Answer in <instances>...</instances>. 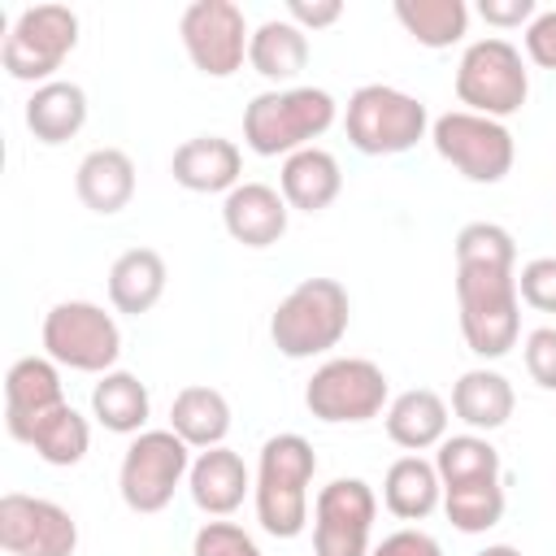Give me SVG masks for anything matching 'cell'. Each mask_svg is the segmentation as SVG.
<instances>
[{"label": "cell", "mask_w": 556, "mask_h": 556, "mask_svg": "<svg viewBox=\"0 0 556 556\" xmlns=\"http://www.w3.org/2000/svg\"><path fill=\"white\" fill-rule=\"evenodd\" d=\"M278 191L287 200V208H300V213H321L339 200L343 191V169L334 161V152L326 148H300L282 161L278 169Z\"/></svg>", "instance_id": "obj_19"}, {"label": "cell", "mask_w": 556, "mask_h": 556, "mask_svg": "<svg viewBox=\"0 0 556 556\" xmlns=\"http://www.w3.org/2000/svg\"><path fill=\"white\" fill-rule=\"evenodd\" d=\"M478 17L495 30H513V26H530L539 17L534 0H478Z\"/></svg>", "instance_id": "obj_38"}, {"label": "cell", "mask_w": 556, "mask_h": 556, "mask_svg": "<svg viewBox=\"0 0 556 556\" xmlns=\"http://www.w3.org/2000/svg\"><path fill=\"white\" fill-rule=\"evenodd\" d=\"M434 469L443 478V486H465V482H486V478H500L504 460H500V447L486 439V434H447L434 452Z\"/></svg>", "instance_id": "obj_31"}, {"label": "cell", "mask_w": 556, "mask_h": 556, "mask_svg": "<svg viewBox=\"0 0 556 556\" xmlns=\"http://www.w3.org/2000/svg\"><path fill=\"white\" fill-rule=\"evenodd\" d=\"M43 356L78 369V374H109L122 356V330L113 313L91 300H61L43 313Z\"/></svg>", "instance_id": "obj_9"}, {"label": "cell", "mask_w": 556, "mask_h": 556, "mask_svg": "<svg viewBox=\"0 0 556 556\" xmlns=\"http://www.w3.org/2000/svg\"><path fill=\"white\" fill-rule=\"evenodd\" d=\"M343 130H348V143L365 156H400V152L417 148V139H426L430 113L417 96H408L400 87L365 83L348 96Z\"/></svg>", "instance_id": "obj_5"}, {"label": "cell", "mask_w": 556, "mask_h": 556, "mask_svg": "<svg viewBox=\"0 0 556 556\" xmlns=\"http://www.w3.org/2000/svg\"><path fill=\"white\" fill-rule=\"evenodd\" d=\"M526 56L543 70H556V9L539 13L530 26H526Z\"/></svg>", "instance_id": "obj_39"}, {"label": "cell", "mask_w": 556, "mask_h": 556, "mask_svg": "<svg viewBox=\"0 0 556 556\" xmlns=\"http://www.w3.org/2000/svg\"><path fill=\"white\" fill-rule=\"evenodd\" d=\"M456 308H460V334L473 356L500 361L517 348V339H521L517 269L460 265L456 269Z\"/></svg>", "instance_id": "obj_4"}, {"label": "cell", "mask_w": 556, "mask_h": 556, "mask_svg": "<svg viewBox=\"0 0 556 556\" xmlns=\"http://www.w3.org/2000/svg\"><path fill=\"white\" fill-rule=\"evenodd\" d=\"M387 439L404 452H426V447H439L447 439V400L430 387H413V391H400L387 413Z\"/></svg>", "instance_id": "obj_21"}, {"label": "cell", "mask_w": 556, "mask_h": 556, "mask_svg": "<svg viewBox=\"0 0 556 556\" xmlns=\"http://www.w3.org/2000/svg\"><path fill=\"white\" fill-rule=\"evenodd\" d=\"M169 174L182 191H195V195H230L239 187V174H243V152L235 139H222V135H195L187 143L174 148V161H169Z\"/></svg>", "instance_id": "obj_15"}, {"label": "cell", "mask_w": 556, "mask_h": 556, "mask_svg": "<svg viewBox=\"0 0 556 556\" xmlns=\"http://www.w3.org/2000/svg\"><path fill=\"white\" fill-rule=\"evenodd\" d=\"M473 556H526L521 547H513V543H486L482 552H473Z\"/></svg>", "instance_id": "obj_41"}, {"label": "cell", "mask_w": 556, "mask_h": 556, "mask_svg": "<svg viewBox=\"0 0 556 556\" xmlns=\"http://www.w3.org/2000/svg\"><path fill=\"white\" fill-rule=\"evenodd\" d=\"M343 17V0H287V22L300 30H321Z\"/></svg>", "instance_id": "obj_40"}, {"label": "cell", "mask_w": 556, "mask_h": 556, "mask_svg": "<svg viewBox=\"0 0 556 556\" xmlns=\"http://www.w3.org/2000/svg\"><path fill=\"white\" fill-rule=\"evenodd\" d=\"M248 65L269 78V83H291L304 74L308 65V30H300L295 22L287 17H269L252 30V43H248Z\"/></svg>", "instance_id": "obj_28"}, {"label": "cell", "mask_w": 556, "mask_h": 556, "mask_svg": "<svg viewBox=\"0 0 556 556\" xmlns=\"http://www.w3.org/2000/svg\"><path fill=\"white\" fill-rule=\"evenodd\" d=\"M513 408H517V391H513V382H508L500 369H486V365H482V369H465V374L452 382V413H456L473 434L508 426Z\"/></svg>", "instance_id": "obj_23"}, {"label": "cell", "mask_w": 556, "mask_h": 556, "mask_svg": "<svg viewBox=\"0 0 556 556\" xmlns=\"http://www.w3.org/2000/svg\"><path fill=\"white\" fill-rule=\"evenodd\" d=\"M169 430L195 447V452H208V447H222L226 434H230V400L217 391V387H204V382H191L174 395L169 404Z\"/></svg>", "instance_id": "obj_24"}, {"label": "cell", "mask_w": 556, "mask_h": 556, "mask_svg": "<svg viewBox=\"0 0 556 556\" xmlns=\"http://www.w3.org/2000/svg\"><path fill=\"white\" fill-rule=\"evenodd\" d=\"M187 473H191V447L169 426L139 430L122 452V469H117L122 504L130 513H161Z\"/></svg>", "instance_id": "obj_11"}, {"label": "cell", "mask_w": 556, "mask_h": 556, "mask_svg": "<svg viewBox=\"0 0 556 556\" xmlns=\"http://www.w3.org/2000/svg\"><path fill=\"white\" fill-rule=\"evenodd\" d=\"M521 356H526L530 382L543 387V391H556V326L530 330L526 343H521Z\"/></svg>", "instance_id": "obj_36"}, {"label": "cell", "mask_w": 556, "mask_h": 556, "mask_svg": "<svg viewBox=\"0 0 556 556\" xmlns=\"http://www.w3.org/2000/svg\"><path fill=\"white\" fill-rule=\"evenodd\" d=\"M78 48V13L70 4H30L13 17L0 43V61L17 83H52L65 56Z\"/></svg>", "instance_id": "obj_6"}, {"label": "cell", "mask_w": 556, "mask_h": 556, "mask_svg": "<svg viewBox=\"0 0 556 556\" xmlns=\"http://www.w3.org/2000/svg\"><path fill=\"white\" fill-rule=\"evenodd\" d=\"M317 473V452L304 434H274L261 447L256 478H252V500H256V521L274 539H295L308 526V486Z\"/></svg>", "instance_id": "obj_1"}, {"label": "cell", "mask_w": 556, "mask_h": 556, "mask_svg": "<svg viewBox=\"0 0 556 556\" xmlns=\"http://www.w3.org/2000/svg\"><path fill=\"white\" fill-rule=\"evenodd\" d=\"M287 200L269 182H239L222 200V226L243 248H274L287 235Z\"/></svg>", "instance_id": "obj_16"}, {"label": "cell", "mask_w": 556, "mask_h": 556, "mask_svg": "<svg viewBox=\"0 0 556 556\" xmlns=\"http://www.w3.org/2000/svg\"><path fill=\"white\" fill-rule=\"evenodd\" d=\"M191 556H265L261 543L235 521H204L191 539Z\"/></svg>", "instance_id": "obj_34"}, {"label": "cell", "mask_w": 556, "mask_h": 556, "mask_svg": "<svg viewBox=\"0 0 556 556\" xmlns=\"http://www.w3.org/2000/svg\"><path fill=\"white\" fill-rule=\"evenodd\" d=\"M391 404V387L382 365L365 356H334L313 369L304 387V408L326 426H356L378 417Z\"/></svg>", "instance_id": "obj_10"}, {"label": "cell", "mask_w": 556, "mask_h": 556, "mask_svg": "<svg viewBox=\"0 0 556 556\" xmlns=\"http://www.w3.org/2000/svg\"><path fill=\"white\" fill-rule=\"evenodd\" d=\"M348 321H352L348 287L339 278H304L278 300L269 317V339L287 361H308L339 348Z\"/></svg>", "instance_id": "obj_3"}, {"label": "cell", "mask_w": 556, "mask_h": 556, "mask_svg": "<svg viewBox=\"0 0 556 556\" xmlns=\"http://www.w3.org/2000/svg\"><path fill=\"white\" fill-rule=\"evenodd\" d=\"M148 413H152L148 382H139V374L130 369H109L91 387V417L113 434H139L148 426Z\"/></svg>", "instance_id": "obj_29"}, {"label": "cell", "mask_w": 556, "mask_h": 556, "mask_svg": "<svg viewBox=\"0 0 556 556\" xmlns=\"http://www.w3.org/2000/svg\"><path fill=\"white\" fill-rule=\"evenodd\" d=\"M178 39L204 78H230L248 61V17L235 0H191L178 17Z\"/></svg>", "instance_id": "obj_12"}, {"label": "cell", "mask_w": 556, "mask_h": 556, "mask_svg": "<svg viewBox=\"0 0 556 556\" xmlns=\"http://www.w3.org/2000/svg\"><path fill=\"white\" fill-rule=\"evenodd\" d=\"M0 547L9 556H74L78 521L70 508L43 495H0Z\"/></svg>", "instance_id": "obj_14"}, {"label": "cell", "mask_w": 556, "mask_h": 556, "mask_svg": "<svg viewBox=\"0 0 556 556\" xmlns=\"http://www.w3.org/2000/svg\"><path fill=\"white\" fill-rule=\"evenodd\" d=\"M504 482H465V486H443V513L460 534H486L504 517Z\"/></svg>", "instance_id": "obj_32"}, {"label": "cell", "mask_w": 556, "mask_h": 556, "mask_svg": "<svg viewBox=\"0 0 556 556\" xmlns=\"http://www.w3.org/2000/svg\"><path fill=\"white\" fill-rule=\"evenodd\" d=\"M17 443L35 447V456H39L43 465L70 469V465H78V460L87 456V447H91V426H87V417L65 400V404H56L52 413L35 417V421L17 434Z\"/></svg>", "instance_id": "obj_27"}, {"label": "cell", "mask_w": 556, "mask_h": 556, "mask_svg": "<svg viewBox=\"0 0 556 556\" xmlns=\"http://www.w3.org/2000/svg\"><path fill=\"white\" fill-rule=\"evenodd\" d=\"M382 504L400 521H426L443 504V478H439L434 460H426L417 452L391 460V469L382 478Z\"/></svg>", "instance_id": "obj_26"}, {"label": "cell", "mask_w": 556, "mask_h": 556, "mask_svg": "<svg viewBox=\"0 0 556 556\" xmlns=\"http://www.w3.org/2000/svg\"><path fill=\"white\" fill-rule=\"evenodd\" d=\"M339 117V104L326 87H274L248 100L243 109V143L256 156H291L313 148Z\"/></svg>", "instance_id": "obj_2"}, {"label": "cell", "mask_w": 556, "mask_h": 556, "mask_svg": "<svg viewBox=\"0 0 556 556\" xmlns=\"http://www.w3.org/2000/svg\"><path fill=\"white\" fill-rule=\"evenodd\" d=\"M56 404H65V382L56 361L48 356H22L9 365L4 374V426L17 439L35 417L52 413Z\"/></svg>", "instance_id": "obj_17"}, {"label": "cell", "mask_w": 556, "mask_h": 556, "mask_svg": "<svg viewBox=\"0 0 556 556\" xmlns=\"http://www.w3.org/2000/svg\"><path fill=\"white\" fill-rule=\"evenodd\" d=\"M456 100L469 113H482L495 122L513 117L530 100V74L521 52L500 35L469 43L456 65Z\"/></svg>", "instance_id": "obj_7"}, {"label": "cell", "mask_w": 556, "mask_h": 556, "mask_svg": "<svg viewBox=\"0 0 556 556\" xmlns=\"http://www.w3.org/2000/svg\"><path fill=\"white\" fill-rule=\"evenodd\" d=\"M83 126H87V91L78 83L52 78V83L30 91V100H26V130L39 143L56 148V143L74 139Z\"/></svg>", "instance_id": "obj_25"}, {"label": "cell", "mask_w": 556, "mask_h": 556, "mask_svg": "<svg viewBox=\"0 0 556 556\" xmlns=\"http://www.w3.org/2000/svg\"><path fill=\"white\" fill-rule=\"evenodd\" d=\"M165 256L156 248H126L109 265V304L126 317H143L165 295Z\"/></svg>", "instance_id": "obj_22"}, {"label": "cell", "mask_w": 556, "mask_h": 556, "mask_svg": "<svg viewBox=\"0 0 556 556\" xmlns=\"http://www.w3.org/2000/svg\"><path fill=\"white\" fill-rule=\"evenodd\" d=\"M456 269L482 265V269H517V243L500 222H469L456 235Z\"/></svg>", "instance_id": "obj_33"}, {"label": "cell", "mask_w": 556, "mask_h": 556, "mask_svg": "<svg viewBox=\"0 0 556 556\" xmlns=\"http://www.w3.org/2000/svg\"><path fill=\"white\" fill-rule=\"evenodd\" d=\"M430 143L434 152L469 182H482V187H495L513 174V161H517V143H513V130L495 117H482V113H469V109H452L443 117L430 122Z\"/></svg>", "instance_id": "obj_8"}, {"label": "cell", "mask_w": 556, "mask_h": 556, "mask_svg": "<svg viewBox=\"0 0 556 556\" xmlns=\"http://www.w3.org/2000/svg\"><path fill=\"white\" fill-rule=\"evenodd\" d=\"M378 495L365 478H334L313 500V552L317 556H369Z\"/></svg>", "instance_id": "obj_13"}, {"label": "cell", "mask_w": 556, "mask_h": 556, "mask_svg": "<svg viewBox=\"0 0 556 556\" xmlns=\"http://www.w3.org/2000/svg\"><path fill=\"white\" fill-rule=\"evenodd\" d=\"M187 491H191V500H195L200 513H208V517H230V513L243 504V495L252 491V473H248L243 456L222 443V447H208V452H200V456L191 460Z\"/></svg>", "instance_id": "obj_18"}, {"label": "cell", "mask_w": 556, "mask_h": 556, "mask_svg": "<svg viewBox=\"0 0 556 556\" xmlns=\"http://www.w3.org/2000/svg\"><path fill=\"white\" fill-rule=\"evenodd\" d=\"M517 295L521 304L539 313H556V256H534L517 274Z\"/></svg>", "instance_id": "obj_35"}, {"label": "cell", "mask_w": 556, "mask_h": 556, "mask_svg": "<svg viewBox=\"0 0 556 556\" xmlns=\"http://www.w3.org/2000/svg\"><path fill=\"white\" fill-rule=\"evenodd\" d=\"M395 22L421 43V48H452L469 30V4L465 0H395Z\"/></svg>", "instance_id": "obj_30"}, {"label": "cell", "mask_w": 556, "mask_h": 556, "mask_svg": "<svg viewBox=\"0 0 556 556\" xmlns=\"http://www.w3.org/2000/svg\"><path fill=\"white\" fill-rule=\"evenodd\" d=\"M369 556H443V547H439L434 534L404 526V530H391L382 543H374Z\"/></svg>", "instance_id": "obj_37"}, {"label": "cell", "mask_w": 556, "mask_h": 556, "mask_svg": "<svg viewBox=\"0 0 556 556\" xmlns=\"http://www.w3.org/2000/svg\"><path fill=\"white\" fill-rule=\"evenodd\" d=\"M74 191L91 213L113 217L135 200V161L122 148H91L74 169Z\"/></svg>", "instance_id": "obj_20"}]
</instances>
